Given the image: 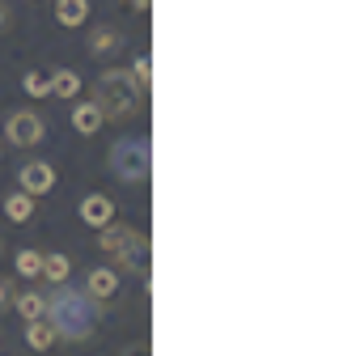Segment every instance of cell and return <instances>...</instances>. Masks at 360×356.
Instances as JSON below:
<instances>
[{
    "mask_svg": "<svg viewBox=\"0 0 360 356\" xmlns=\"http://www.w3.org/2000/svg\"><path fill=\"white\" fill-rule=\"evenodd\" d=\"M43 318L56 326V335H64V339H89L94 335V326H98V301L89 297V293H72L68 288V280L64 284H56V293L47 297V310H43Z\"/></svg>",
    "mask_w": 360,
    "mask_h": 356,
    "instance_id": "1",
    "label": "cell"
},
{
    "mask_svg": "<svg viewBox=\"0 0 360 356\" xmlns=\"http://www.w3.org/2000/svg\"><path fill=\"white\" fill-rule=\"evenodd\" d=\"M140 98H144V89L136 85V77H131L127 68H110V72L98 77L94 106L102 110L106 123H123V119H131V115L140 110Z\"/></svg>",
    "mask_w": 360,
    "mask_h": 356,
    "instance_id": "2",
    "label": "cell"
},
{
    "mask_svg": "<svg viewBox=\"0 0 360 356\" xmlns=\"http://www.w3.org/2000/svg\"><path fill=\"white\" fill-rule=\"evenodd\" d=\"M110 170H115V178H123V183H144L148 178V170H153V157H148V140L144 136H123V140H115V148H110Z\"/></svg>",
    "mask_w": 360,
    "mask_h": 356,
    "instance_id": "3",
    "label": "cell"
},
{
    "mask_svg": "<svg viewBox=\"0 0 360 356\" xmlns=\"http://www.w3.org/2000/svg\"><path fill=\"white\" fill-rule=\"evenodd\" d=\"M98 246H102L110 259H119L123 267H131V263H136V255L144 250V238H140L131 225H115V221H110V225H102V229H98Z\"/></svg>",
    "mask_w": 360,
    "mask_h": 356,
    "instance_id": "4",
    "label": "cell"
},
{
    "mask_svg": "<svg viewBox=\"0 0 360 356\" xmlns=\"http://www.w3.org/2000/svg\"><path fill=\"white\" fill-rule=\"evenodd\" d=\"M5 132H9V140H13V144H22V148H30V144H39V140L47 136V127H43V119H39V115H30V110H18V115H9V123H5Z\"/></svg>",
    "mask_w": 360,
    "mask_h": 356,
    "instance_id": "5",
    "label": "cell"
},
{
    "mask_svg": "<svg viewBox=\"0 0 360 356\" xmlns=\"http://www.w3.org/2000/svg\"><path fill=\"white\" fill-rule=\"evenodd\" d=\"M18 178H22V191L43 196V191H51V187H56V165H51V161H26Z\"/></svg>",
    "mask_w": 360,
    "mask_h": 356,
    "instance_id": "6",
    "label": "cell"
},
{
    "mask_svg": "<svg viewBox=\"0 0 360 356\" xmlns=\"http://www.w3.org/2000/svg\"><path fill=\"white\" fill-rule=\"evenodd\" d=\"M77 212H81V221H85V225H94V229H102V225H110V221H115V204H110L106 196H85Z\"/></svg>",
    "mask_w": 360,
    "mask_h": 356,
    "instance_id": "7",
    "label": "cell"
},
{
    "mask_svg": "<svg viewBox=\"0 0 360 356\" xmlns=\"http://www.w3.org/2000/svg\"><path fill=\"white\" fill-rule=\"evenodd\" d=\"M85 293H89L94 301H110V297L119 293V276H115L110 267H94V272L85 276Z\"/></svg>",
    "mask_w": 360,
    "mask_h": 356,
    "instance_id": "8",
    "label": "cell"
},
{
    "mask_svg": "<svg viewBox=\"0 0 360 356\" xmlns=\"http://www.w3.org/2000/svg\"><path fill=\"white\" fill-rule=\"evenodd\" d=\"M30 217H34V196L30 191H13L5 200V221L9 225H30Z\"/></svg>",
    "mask_w": 360,
    "mask_h": 356,
    "instance_id": "9",
    "label": "cell"
},
{
    "mask_svg": "<svg viewBox=\"0 0 360 356\" xmlns=\"http://www.w3.org/2000/svg\"><path fill=\"white\" fill-rule=\"evenodd\" d=\"M56 18H60V26L77 30L89 18V0H56Z\"/></svg>",
    "mask_w": 360,
    "mask_h": 356,
    "instance_id": "10",
    "label": "cell"
},
{
    "mask_svg": "<svg viewBox=\"0 0 360 356\" xmlns=\"http://www.w3.org/2000/svg\"><path fill=\"white\" fill-rule=\"evenodd\" d=\"M56 339H60V335H56V326H51L47 318H34V322H26V343H30L34 352H47Z\"/></svg>",
    "mask_w": 360,
    "mask_h": 356,
    "instance_id": "11",
    "label": "cell"
},
{
    "mask_svg": "<svg viewBox=\"0 0 360 356\" xmlns=\"http://www.w3.org/2000/svg\"><path fill=\"white\" fill-rule=\"evenodd\" d=\"M102 123H106V119H102V110H98L94 102H81V106L72 110V127H77L81 136H94V132H98Z\"/></svg>",
    "mask_w": 360,
    "mask_h": 356,
    "instance_id": "12",
    "label": "cell"
},
{
    "mask_svg": "<svg viewBox=\"0 0 360 356\" xmlns=\"http://www.w3.org/2000/svg\"><path fill=\"white\" fill-rule=\"evenodd\" d=\"M47 284H64L72 276V259L68 255H43V272H39Z\"/></svg>",
    "mask_w": 360,
    "mask_h": 356,
    "instance_id": "13",
    "label": "cell"
},
{
    "mask_svg": "<svg viewBox=\"0 0 360 356\" xmlns=\"http://www.w3.org/2000/svg\"><path fill=\"white\" fill-rule=\"evenodd\" d=\"M47 89H51L56 98H77V94H81V77H77L72 68H60L56 77H47Z\"/></svg>",
    "mask_w": 360,
    "mask_h": 356,
    "instance_id": "14",
    "label": "cell"
},
{
    "mask_svg": "<svg viewBox=\"0 0 360 356\" xmlns=\"http://www.w3.org/2000/svg\"><path fill=\"white\" fill-rule=\"evenodd\" d=\"M13 305H18V314L26 318V322H34V318H43V310H47V297L43 293H13Z\"/></svg>",
    "mask_w": 360,
    "mask_h": 356,
    "instance_id": "15",
    "label": "cell"
},
{
    "mask_svg": "<svg viewBox=\"0 0 360 356\" xmlns=\"http://www.w3.org/2000/svg\"><path fill=\"white\" fill-rule=\"evenodd\" d=\"M13 267H18V276H39L43 272V255L39 250H18V259H13Z\"/></svg>",
    "mask_w": 360,
    "mask_h": 356,
    "instance_id": "16",
    "label": "cell"
},
{
    "mask_svg": "<svg viewBox=\"0 0 360 356\" xmlns=\"http://www.w3.org/2000/svg\"><path fill=\"white\" fill-rule=\"evenodd\" d=\"M115 47H119V34H115V30H98V34L89 39V51H94V56H110Z\"/></svg>",
    "mask_w": 360,
    "mask_h": 356,
    "instance_id": "17",
    "label": "cell"
},
{
    "mask_svg": "<svg viewBox=\"0 0 360 356\" xmlns=\"http://www.w3.org/2000/svg\"><path fill=\"white\" fill-rule=\"evenodd\" d=\"M22 89H26L30 98H47V94H51V89H47V77H39V72H26Z\"/></svg>",
    "mask_w": 360,
    "mask_h": 356,
    "instance_id": "18",
    "label": "cell"
},
{
    "mask_svg": "<svg viewBox=\"0 0 360 356\" xmlns=\"http://www.w3.org/2000/svg\"><path fill=\"white\" fill-rule=\"evenodd\" d=\"M131 77H136L140 89H148V85H153V64H148V60H136V72H131Z\"/></svg>",
    "mask_w": 360,
    "mask_h": 356,
    "instance_id": "19",
    "label": "cell"
},
{
    "mask_svg": "<svg viewBox=\"0 0 360 356\" xmlns=\"http://www.w3.org/2000/svg\"><path fill=\"white\" fill-rule=\"evenodd\" d=\"M9 305H13V284L0 280V310H9Z\"/></svg>",
    "mask_w": 360,
    "mask_h": 356,
    "instance_id": "20",
    "label": "cell"
},
{
    "mask_svg": "<svg viewBox=\"0 0 360 356\" xmlns=\"http://www.w3.org/2000/svg\"><path fill=\"white\" fill-rule=\"evenodd\" d=\"M123 356H148V352H144V348H127Z\"/></svg>",
    "mask_w": 360,
    "mask_h": 356,
    "instance_id": "21",
    "label": "cell"
},
{
    "mask_svg": "<svg viewBox=\"0 0 360 356\" xmlns=\"http://www.w3.org/2000/svg\"><path fill=\"white\" fill-rule=\"evenodd\" d=\"M131 5H136V9H148V0H131Z\"/></svg>",
    "mask_w": 360,
    "mask_h": 356,
    "instance_id": "22",
    "label": "cell"
},
{
    "mask_svg": "<svg viewBox=\"0 0 360 356\" xmlns=\"http://www.w3.org/2000/svg\"><path fill=\"white\" fill-rule=\"evenodd\" d=\"M0 26H5V9H0Z\"/></svg>",
    "mask_w": 360,
    "mask_h": 356,
    "instance_id": "23",
    "label": "cell"
},
{
    "mask_svg": "<svg viewBox=\"0 0 360 356\" xmlns=\"http://www.w3.org/2000/svg\"><path fill=\"white\" fill-rule=\"evenodd\" d=\"M0 157H5V153H0Z\"/></svg>",
    "mask_w": 360,
    "mask_h": 356,
    "instance_id": "24",
    "label": "cell"
}]
</instances>
